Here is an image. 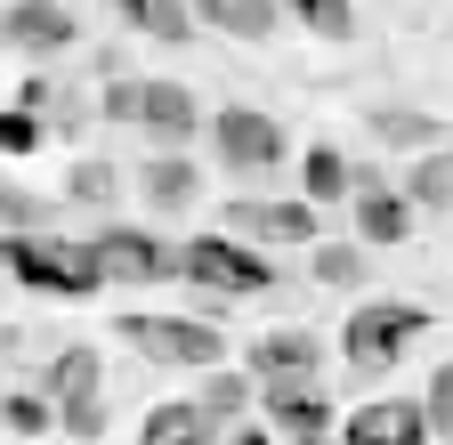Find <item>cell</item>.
<instances>
[{
    "instance_id": "1",
    "label": "cell",
    "mask_w": 453,
    "mask_h": 445,
    "mask_svg": "<svg viewBox=\"0 0 453 445\" xmlns=\"http://www.w3.org/2000/svg\"><path fill=\"white\" fill-rule=\"evenodd\" d=\"M0 267H9L25 292H49V300H89V292H105L97 251L49 235V227H0Z\"/></svg>"
},
{
    "instance_id": "2",
    "label": "cell",
    "mask_w": 453,
    "mask_h": 445,
    "mask_svg": "<svg viewBox=\"0 0 453 445\" xmlns=\"http://www.w3.org/2000/svg\"><path fill=\"white\" fill-rule=\"evenodd\" d=\"M179 275L195 292H226V300H251V292H267L275 284V259L259 251V243H243V235H195V243H179Z\"/></svg>"
},
{
    "instance_id": "3",
    "label": "cell",
    "mask_w": 453,
    "mask_h": 445,
    "mask_svg": "<svg viewBox=\"0 0 453 445\" xmlns=\"http://www.w3.org/2000/svg\"><path fill=\"white\" fill-rule=\"evenodd\" d=\"M421 332H429V308H413V300H357L349 332H340V357L357 372H388Z\"/></svg>"
},
{
    "instance_id": "4",
    "label": "cell",
    "mask_w": 453,
    "mask_h": 445,
    "mask_svg": "<svg viewBox=\"0 0 453 445\" xmlns=\"http://www.w3.org/2000/svg\"><path fill=\"white\" fill-rule=\"evenodd\" d=\"M122 341H130L146 364H187V372L226 364V332L203 324V316H122Z\"/></svg>"
},
{
    "instance_id": "5",
    "label": "cell",
    "mask_w": 453,
    "mask_h": 445,
    "mask_svg": "<svg viewBox=\"0 0 453 445\" xmlns=\"http://www.w3.org/2000/svg\"><path fill=\"white\" fill-rule=\"evenodd\" d=\"M203 130H211V154H219L235 179H267L275 162H283V122L259 114V105H219Z\"/></svg>"
},
{
    "instance_id": "6",
    "label": "cell",
    "mask_w": 453,
    "mask_h": 445,
    "mask_svg": "<svg viewBox=\"0 0 453 445\" xmlns=\"http://www.w3.org/2000/svg\"><path fill=\"white\" fill-rule=\"evenodd\" d=\"M219 235H243V243H259V251H292V243H316V203L300 195H243V203H226V219H219Z\"/></svg>"
},
{
    "instance_id": "7",
    "label": "cell",
    "mask_w": 453,
    "mask_h": 445,
    "mask_svg": "<svg viewBox=\"0 0 453 445\" xmlns=\"http://www.w3.org/2000/svg\"><path fill=\"white\" fill-rule=\"evenodd\" d=\"M89 251L105 267V284H162V275H179V251L162 235H146V227H97Z\"/></svg>"
},
{
    "instance_id": "8",
    "label": "cell",
    "mask_w": 453,
    "mask_h": 445,
    "mask_svg": "<svg viewBox=\"0 0 453 445\" xmlns=\"http://www.w3.org/2000/svg\"><path fill=\"white\" fill-rule=\"evenodd\" d=\"M0 41L25 49V58H65L81 41V25H73L65 0H9V9H0Z\"/></svg>"
},
{
    "instance_id": "9",
    "label": "cell",
    "mask_w": 453,
    "mask_h": 445,
    "mask_svg": "<svg viewBox=\"0 0 453 445\" xmlns=\"http://www.w3.org/2000/svg\"><path fill=\"white\" fill-rule=\"evenodd\" d=\"M429 437L437 429H429L421 397H372V405H357L340 421V445H429Z\"/></svg>"
},
{
    "instance_id": "10",
    "label": "cell",
    "mask_w": 453,
    "mask_h": 445,
    "mask_svg": "<svg viewBox=\"0 0 453 445\" xmlns=\"http://www.w3.org/2000/svg\"><path fill=\"white\" fill-rule=\"evenodd\" d=\"M349 203H357V243H372V251H388V243H405L413 235V203L396 195L380 171H357V187H349Z\"/></svg>"
},
{
    "instance_id": "11",
    "label": "cell",
    "mask_w": 453,
    "mask_h": 445,
    "mask_svg": "<svg viewBox=\"0 0 453 445\" xmlns=\"http://www.w3.org/2000/svg\"><path fill=\"white\" fill-rule=\"evenodd\" d=\"M324 372V341L308 324H275L259 332V349H251V380H316Z\"/></svg>"
},
{
    "instance_id": "12",
    "label": "cell",
    "mask_w": 453,
    "mask_h": 445,
    "mask_svg": "<svg viewBox=\"0 0 453 445\" xmlns=\"http://www.w3.org/2000/svg\"><path fill=\"white\" fill-rule=\"evenodd\" d=\"M138 130H146L162 154H179V146L203 130V114H195V89H179V81H146V89H138Z\"/></svg>"
},
{
    "instance_id": "13",
    "label": "cell",
    "mask_w": 453,
    "mask_h": 445,
    "mask_svg": "<svg viewBox=\"0 0 453 445\" xmlns=\"http://www.w3.org/2000/svg\"><path fill=\"white\" fill-rule=\"evenodd\" d=\"M259 405H267L275 437H324L332 429V405L316 380H259Z\"/></svg>"
},
{
    "instance_id": "14",
    "label": "cell",
    "mask_w": 453,
    "mask_h": 445,
    "mask_svg": "<svg viewBox=\"0 0 453 445\" xmlns=\"http://www.w3.org/2000/svg\"><path fill=\"white\" fill-rule=\"evenodd\" d=\"M33 388H49V397H57V413H65V405H89L97 397V388H105V364H97V349H57L49 364H41V380Z\"/></svg>"
},
{
    "instance_id": "15",
    "label": "cell",
    "mask_w": 453,
    "mask_h": 445,
    "mask_svg": "<svg viewBox=\"0 0 453 445\" xmlns=\"http://www.w3.org/2000/svg\"><path fill=\"white\" fill-rule=\"evenodd\" d=\"M138 187H146V203H154L162 219H179V211L203 203V171H195L187 154H154L146 171H138Z\"/></svg>"
},
{
    "instance_id": "16",
    "label": "cell",
    "mask_w": 453,
    "mask_h": 445,
    "mask_svg": "<svg viewBox=\"0 0 453 445\" xmlns=\"http://www.w3.org/2000/svg\"><path fill=\"white\" fill-rule=\"evenodd\" d=\"M187 9H195V25H211V33H226V41H267V33L283 25L275 0H187Z\"/></svg>"
},
{
    "instance_id": "17",
    "label": "cell",
    "mask_w": 453,
    "mask_h": 445,
    "mask_svg": "<svg viewBox=\"0 0 453 445\" xmlns=\"http://www.w3.org/2000/svg\"><path fill=\"white\" fill-rule=\"evenodd\" d=\"M138 445H219V421L203 413V397H170V405L146 413Z\"/></svg>"
},
{
    "instance_id": "18",
    "label": "cell",
    "mask_w": 453,
    "mask_h": 445,
    "mask_svg": "<svg viewBox=\"0 0 453 445\" xmlns=\"http://www.w3.org/2000/svg\"><path fill=\"white\" fill-rule=\"evenodd\" d=\"M365 130H372V146H388V154H429V146H445V122H437V114H413V105H380Z\"/></svg>"
},
{
    "instance_id": "19",
    "label": "cell",
    "mask_w": 453,
    "mask_h": 445,
    "mask_svg": "<svg viewBox=\"0 0 453 445\" xmlns=\"http://www.w3.org/2000/svg\"><path fill=\"white\" fill-rule=\"evenodd\" d=\"M405 195L413 211H453V146H429V154H413V171H405Z\"/></svg>"
},
{
    "instance_id": "20",
    "label": "cell",
    "mask_w": 453,
    "mask_h": 445,
    "mask_svg": "<svg viewBox=\"0 0 453 445\" xmlns=\"http://www.w3.org/2000/svg\"><path fill=\"white\" fill-rule=\"evenodd\" d=\"M349 187H357V162L340 154V146H308V162H300V195H308V203H349Z\"/></svg>"
},
{
    "instance_id": "21",
    "label": "cell",
    "mask_w": 453,
    "mask_h": 445,
    "mask_svg": "<svg viewBox=\"0 0 453 445\" xmlns=\"http://www.w3.org/2000/svg\"><path fill=\"white\" fill-rule=\"evenodd\" d=\"M122 25H138V33H154V41H187L195 33V9L187 0H105Z\"/></svg>"
},
{
    "instance_id": "22",
    "label": "cell",
    "mask_w": 453,
    "mask_h": 445,
    "mask_svg": "<svg viewBox=\"0 0 453 445\" xmlns=\"http://www.w3.org/2000/svg\"><path fill=\"white\" fill-rule=\"evenodd\" d=\"M259 397V380L251 372H235V364H211V380H203V413L226 429V421H243V405Z\"/></svg>"
},
{
    "instance_id": "23",
    "label": "cell",
    "mask_w": 453,
    "mask_h": 445,
    "mask_svg": "<svg viewBox=\"0 0 453 445\" xmlns=\"http://www.w3.org/2000/svg\"><path fill=\"white\" fill-rule=\"evenodd\" d=\"M292 9V25H308L316 41H357V0H275Z\"/></svg>"
},
{
    "instance_id": "24",
    "label": "cell",
    "mask_w": 453,
    "mask_h": 445,
    "mask_svg": "<svg viewBox=\"0 0 453 445\" xmlns=\"http://www.w3.org/2000/svg\"><path fill=\"white\" fill-rule=\"evenodd\" d=\"M0 421H9L17 437H41L57 421V397H49V388H9V397H0Z\"/></svg>"
},
{
    "instance_id": "25",
    "label": "cell",
    "mask_w": 453,
    "mask_h": 445,
    "mask_svg": "<svg viewBox=\"0 0 453 445\" xmlns=\"http://www.w3.org/2000/svg\"><path fill=\"white\" fill-rule=\"evenodd\" d=\"M308 267H316V284H340V292H349V284H365L372 259H365V243H316Z\"/></svg>"
},
{
    "instance_id": "26",
    "label": "cell",
    "mask_w": 453,
    "mask_h": 445,
    "mask_svg": "<svg viewBox=\"0 0 453 445\" xmlns=\"http://www.w3.org/2000/svg\"><path fill=\"white\" fill-rule=\"evenodd\" d=\"M49 146V114L33 105H0V154H41Z\"/></svg>"
},
{
    "instance_id": "27",
    "label": "cell",
    "mask_w": 453,
    "mask_h": 445,
    "mask_svg": "<svg viewBox=\"0 0 453 445\" xmlns=\"http://www.w3.org/2000/svg\"><path fill=\"white\" fill-rule=\"evenodd\" d=\"M138 89H146V81H130V73H105V89H97V114H105V122H122V130H138Z\"/></svg>"
},
{
    "instance_id": "28",
    "label": "cell",
    "mask_w": 453,
    "mask_h": 445,
    "mask_svg": "<svg viewBox=\"0 0 453 445\" xmlns=\"http://www.w3.org/2000/svg\"><path fill=\"white\" fill-rule=\"evenodd\" d=\"M65 203H113V162H73Z\"/></svg>"
},
{
    "instance_id": "29",
    "label": "cell",
    "mask_w": 453,
    "mask_h": 445,
    "mask_svg": "<svg viewBox=\"0 0 453 445\" xmlns=\"http://www.w3.org/2000/svg\"><path fill=\"white\" fill-rule=\"evenodd\" d=\"M421 413H429V429H437V437H453V364H437V372H429Z\"/></svg>"
},
{
    "instance_id": "30",
    "label": "cell",
    "mask_w": 453,
    "mask_h": 445,
    "mask_svg": "<svg viewBox=\"0 0 453 445\" xmlns=\"http://www.w3.org/2000/svg\"><path fill=\"white\" fill-rule=\"evenodd\" d=\"M57 421H65V437H97V429H105V397H89V405H65Z\"/></svg>"
},
{
    "instance_id": "31",
    "label": "cell",
    "mask_w": 453,
    "mask_h": 445,
    "mask_svg": "<svg viewBox=\"0 0 453 445\" xmlns=\"http://www.w3.org/2000/svg\"><path fill=\"white\" fill-rule=\"evenodd\" d=\"M226 445H275L267 429H226Z\"/></svg>"
},
{
    "instance_id": "32",
    "label": "cell",
    "mask_w": 453,
    "mask_h": 445,
    "mask_svg": "<svg viewBox=\"0 0 453 445\" xmlns=\"http://www.w3.org/2000/svg\"><path fill=\"white\" fill-rule=\"evenodd\" d=\"M283 445H332V429H324V437H283Z\"/></svg>"
},
{
    "instance_id": "33",
    "label": "cell",
    "mask_w": 453,
    "mask_h": 445,
    "mask_svg": "<svg viewBox=\"0 0 453 445\" xmlns=\"http://www.w3.org/2000/svg\"><path fill=\"white\" fill-rule=\"evenodd\" d=\"M445 445H453V437H445Z\"/></svg>"
}]
</instances>
